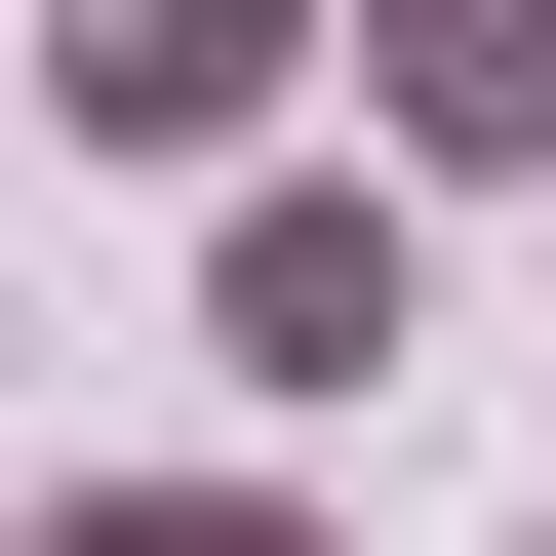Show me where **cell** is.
<instances>
[{"instance_id":"obj_1","label":"cell","mask_w":556,"mask_h":556,"mask_svg":"<svg viewBox=\"0 0 556 556\" xmlns=\"http://www.w3.org/2000/svg\"><path fill=\"white\" fill-rule=\"evenodd\" d=\"M199 358H239V397H397V358H438V199H397V160H239V199H199Z\"/></svg>"},{"instance_id":"obj_2","label":"cell","mask_w":556,"mask_h":556,"mask_svg":"<svg viewBox=\"0 0 556 556\" xmlns=\"http://www.w3.org/2000/svg\"><path fill=\"white\" fill-rule=\"evenodd\" d=\"M318 40H358V0H40V119H80V160H239Z\"/></svg>"},{"instance_id":"obj_3","label":"cell","mask_w":556,"mask_h":556,"mask_svg":"<svg viewBox=\"0 0 556 556\" xmlns=\"http://www.w3.org/2000/svg\"><path fill=\"white\" fill-rule=\"evenodd\" d=\"M358 160L397 199H517L556 160V0H358Z\"/></svg>"},{"instance_id":"obj_4","label":"cell","mask_w":556,"mask_h":556,"mask_svg":"<svg viewBox=\"0 0 556 556\" xmlns=\"http://www.w3.org/2000/svg\"><path fill=\"white\" fill-rule=\"evenodd\" d=\"M0 556H318V517H278V477H40Z\"/></svg>"}]
</instances>
